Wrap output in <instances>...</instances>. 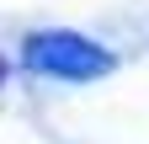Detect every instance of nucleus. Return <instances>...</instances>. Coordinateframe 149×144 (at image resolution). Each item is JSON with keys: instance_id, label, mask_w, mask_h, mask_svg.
<instances>
[{"instance_id": "f257e3e1", "label": "nucleus", "mask_w": 149, "mask_h": 144, "mask_svg": "<svg viewBox=\"0 0 149 144\" xmlns=\"http://www.w3.org/2000/svg\"><path fill=\"white\" fill-rule=\"evenodd\" d=\"M0 80H6V64H0Z\"/></svg>"}]
</instances>
